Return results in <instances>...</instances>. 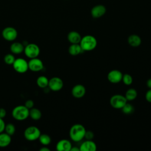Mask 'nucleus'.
Returning <instances> with one entry per match:
<instances>
[{"label": "nucleus", "instance_id": "nucleus-2", "mask_svg": "<svg viewBox=\"0 0 151 151\" xmlns=\"http://www.w3.org/2000/svg\"><path fill=\"white\" fill-rule=\"evenodd\" d=\"M79 44L84 51H89L96 48L97 45V41L94 36L87 35L81 38Z\"/></svg>", "mask_w": 151, "mask_h": 151}, {"label": "nucleus", "instance_id": "nucleus-12", "mask_svg": "<svg viewBox=\"0 0 151 151\" xmlns=\"http://www.w3.org/2000/svg\"><path fill=\"white\" fill-rule=\"evenodd\" d=\"M106 12V8L103 5H97L91 9V15L94 18H99L103 16Z\"/></svg>", "mask_w": 151, "mask_h": 151}, {"label": "nucleus", "instance_id": "nucleus-13", "mask_svg": "<svg viewBox=\"0 0 151 151\" xmlns=\"http://www.w3.org/2000/svg\"><path fill=\"white\" fill-rule=\"evenodd\" d=\"M86 94L85 87L80 84L75 85L71 89V94L75 98H81Z\"/></svg>", "mask_w": 151, "mask_h": 151}, {"label": "nucleus", "instance_id": "nucleus-19", "mask_svg": "<svg viewBox=\"0 0 151 151\" xmlns=\"http://www.w3.org/2000/svg\"><path fill=\"white\" fill-rule=\"evenodd\" d=\"M11 142V137L5 132L0 133V147H5L9 145Z\"/></svg>", "mask_w": 151, "mask_h": 151}, {"label": "nucleus", "instance_id": "nucleus-21", "mask_svg": "<svg viewBox=\"0 0 151 151\" xmlns=\"http://www.w3.org/2000/svg\"><path fill=\"white\" fill-rule=\"evenodd\" d=\"M29 116L34 120H38L41 119L42 113L38 109L32 107L29 110Z\"/></svg>", "mask_w": 151, "mask_h": 151}, {"label": "nucleus", "instance_id": "nucleus-25", "mask_svg": "<svg viewBox=\"0 0 151 151\" xmlns=\"http://www.w3.org/2000/svg\"><path fill=\"white\" fill-rule=\"evenodd\" d=\"M122 112L126 114H132L134 111V107L129 103H126V104L121 109Z\"/></svg>", "mask_w": 151, "mask_h": 151}, {"label": "nucleus", "instance_id": "nucleus-14", "mask_svg": "<svg viewBox=\"0 0 151 151\" xmlns=\"http://www.w3.org/2000/svg\"><path fill=\"white\" fill-rule=\"evenodd\" d=\"M71 147V143L67 139H61L56 144V149L58 151H70Z\"/></svg>", "mask_w": 151, "mask_h": 151}, {"label": "nucleus", "instance_id": "nucleus-23", "mask_svg": "<svg viewBox=\"0 0 151 151\" xmlns=\"http://www.w3.org/2000/svg\"><path fill=\"white\" fill-rule=\"evenodd\" d=\"M137 96V92L136 89L133 88H129L125 93V97L127 101H133L136 99Z\"/></svg>", "mask_w": 151, "mask_h": 151}, {"label": "nucleus", "instance_id": "nucleus-29", "mask_svg": "<svg viewBox=\"0 0 151 151\" xmlns=\"http://www.w3.org/2000/svg\"><path fill=\"white\" fill-rule=\"evenodd\" d=\"M94 133L91 130H86L84 134V138L86 140H92L94 137Z\"/></svg>", "mask_w": 151, "mask_h": 151}, {"label": "nucleus", "instance_id": "nucleus-10", "mask_svg": "<svg viewBox=\"0 0 151 151\" xmlns=\"http://www.w3.org/2000/svg\"><path fill=\"white\" fill-rule=\"evenodd\" d=\"M64 86L62 79L58 77H54L49 80L48 87L53 91H58L61 90Z\"/></svg>", "mask_w": 151, "mask_h": 151}, {"label": "nucleus", "instance_id": "nucleus-28", "mask_svg": "<svg viewBox=\"0 0 151 151\" xmlns=\"http://www.w3.org/2000/svg\"><path fill=\"white\" fill-rule=\"evenodd\" d=\"M122 81L123 82V83L125 85L129 86L132 84V83H133V78L130 74H123Z\"/></svg>", "mask_w": 151, "mask_h": 151}, {"label": "nucleus", "instance_id": "nucleus-34", "mask_svg": "<svg viewBox=\"0 0 151 151\" xmlns=\"http://www.w3.org/2000/svg\"><path fill=\"white\" fill-rule=\"evenodd\" d=\"M146 85L147 87L149 88H151V78H149L146 81Z\"/></svg>", "mask_w": 151, "mask_h": 151}, {"label": "nucleus", "instance_id": "nucleus-17", "mask_svg": "<svg viewBox=\"0 0 151 151\" xmlns=\"http://www.w3.org/2000/svg\"><path fill=\"white\" fill-rule=\"evenodd\" d=\"M128 44L132 47H137L142 43L140 37L136 34H132L127 38Z\"/></svg>", "mask_w": 151, "mask_h": 151}, {"label": "nucleus", "instance_id": "nucleus-8", "mask_svg": "<svg viewBox=\"0 0 151 151\" xmlns=\"http://www.w3.org/2000/svg\"><path fill=\"white\" fill-rule=\"evenodd\" d=\"M2 36L4 40L8 41H13L17 38L18 36V32L15 28L7 27L2 30Z\"/></svg>", "mask_w": 151, "mask_h": 151}, {"label": "nucleus", "instance_id": "nucleus-33", "mask_svg": "<svg viewBox=\"0 0 151 151\" xmlns=\"http://www.w3.org/2000/svg\"><path fill=\"white\" fill-rule=\"evenodd\" d=\"M6 114V111L5 109L0 108V118L4 119Z\"/></svg>", "mask_w": 151, "mask_h": 151}, {"label": "nucleus", "instance_id": "nucleus-16", "mask_svg": "<svg viewBox=\"0 0 151 151\" xmlns=\"http://www.w3.org/2000/svg\"><path fill=\"white\" fill-rule=\"evenodd\" d=\"M81 35L77 31H70L67 35V39L71 44H79L81 40Z\"/></svg>", "mask_w": 151, "mask_h": 151}, {"label": "nucleus", "instance_id": "nucleus-1", "mask_svg": "<svg viewBox=\"0 0 151 151\" xmlns=\"http://www.w3.org/2000/svg\"><path fill=\"white\" fill-rule=\"evenodd\" d=\"M86 131V130L84 126L81 124H75L70 129V137L74 142H80L84 138Z\"/></svg>", "mask_w": 151, "mask_h": 151}, {"label": "nucleus", "instance_id": "nucleus-26", "mask_svg": "<svg viewBox=\"0 0 151 151\" xmlns=\"http://www.w3.org/2000/svg\"><path fill=\"white\" fill-rule=\"evenodd\" d=\"M4 131L5 132V133H6L7 134H8L9 135H10L11 136L15 132V126L12 123H9L5 124V127Z\"/></svg>", "mask_w": 151, "mask_h": 151}, {"label": "nucleus", "instance_id": "nucleus-4", "mask_svg": "<svg viewBox=\"0 0 151 151\" xmlns=\"http://www.w3.org/2000/svg\"><path fill=\"white\" fill-rule=\"evenodd\" d=\"M40 134L41 132L40 129L35 126H31L27 127L24 132L25 138L28 141H34L38 139Z\"/></svg>", "mask_w": 151, "mask_h": 151}, {"label": "nucleus", "instance_id": "nucleus-15", "mask_svg": "<svg viewBox=\"0 0 151 151\" xmlns=\"http://www.w3.org/2000/svg\"><path fill=\"white\" fill-rule=\"evenodd\" d=\"M79 148L80 151H96L97 145L92 140H87L81 144Z\"/></svg>", "mask_w": 151, "mask_h": 151}, {"label": "nucleus", "instance_id": "nucleus-36", "mask_svg": "<svg viewBox=\"0 0 151 151\" xmlns=\"http://www.w3.org/2000/svg\"><path fill=\"white\" fill-rule=\"evenodd\" d=\"M40 151H50V149L48 148L46 146H44V147H42L40 149Z\"/></svg>", "mask_w": 151, "mask_h": 151}, {"label": "nucleus", "instance_id": "nucleus-5", "mask_svg": "<svg viewBox=\"0 0 151 151\" xmlns=\"http://www.w3.org/2000/svg\"><path fill=\"white\" fill-rule=\"evenodd\" d=\"M24 52L28 58L31 59L38 57L40 53V49L36 44L29 43L24 47Z\"/></svg>", "mask_w": 151, "mask_h": 151}, {"label": "nucleus", "instance_id": "nucleus-22", "mask_svg": "<svg viewBox=\"0 0 151 151\" xmlns=\"http://www.w3.org/2000/svg\"><path fill=\"white\" fill-rule=\"evenodd\" d=\"M48 81H49L48 78L44 76H41L38 77L36 80L37 85L39 87L42 88H44L48 87Z\"/></svg>", "mask_w": 151, "mask_h": 151}, {"label": "nucleus", "instance_id": "nucleus-7", "mask_svg": "<svg viewBox=\"0 0 151 151\" xmlns=\"http://www.w3.org/2000/svg\"><path fill=\"white\" fill-rule=\"evenodd\" d=\"M12 67L16 72L20 74L25 73L29 70L28 62L22 58H15Z\"/></svg>", "mask_w": 151, "mask_h": 151}, {"label": "nucleus", "instance_id": "nucleus-6", "mask_svg": "<svg viewBox=\"0 0 151 151\" xmlns=\"http://www.w3.org/2000/svg\"><path fill=\"white\" fill-rule=\"evenodd\" d=\"M127 103L124 96L121 94H114L110 99V104L114 109H122Z\"/></svg>", "mask_w": 151, "mask_h": 151}, {"label": "nucleus", "instance_id": "nucleus-31", "mask_svg": "<svg viewBox=\"0 0 151 151\" xmlns=\"http://www.w3.org/2000/svg\"><path fill=\"white\" fill-rule=\"evenodd\" d=\"M5 123L3 119L0 118V133L2 132H4L5 130Z\"/></svg>", "mask_w": 151, "mask_h": 151}, {"label": "nucleus", "instance_id": "nucleus-30", "mask_svg": "<svg viewBox=\"0 0 151 151\" xmlns=\"http://www.w3.org/2000/svg\"><path fill=\"white\" fill-rule=\"evenodd\" d=\"M34 103L33 101V100H27L25 103V104L24 106L28 108L29 110L32 107H34Z\"/></svg>", "mask_w": 151, "mask_h": 151}, {"label": "nucleus", "instance_id": "nucleus-20", "mask_svg": "<svg viewBox=\"0 0 151 151\" xmlns=\"http://www.w3.org/2000/svg\"><path fill=\"white\" fill-rule=\"evenodd\" d=\"M68 52L71 55H77L84 52L80 44H71L68 47Z\"/></svg>", "mask_w": 151, "mask_h": 151}, {"label": "nucleus", "instance_id": "nucleus-3", "mask_svg": "<svg viewBox=\"0 0 151 151\" xmlns=\"http://www.w3.org/2000/svg\"><path fill=\"white\" fill-rule=\"evenodd\" d=\"M29 110L24 105H19L12 109V116L14 119L22 121L29 117Z\"/></svg>", "mask_w": 151, "mask_h": 151}, {"label": "nucleus", "instance_id": "nucleus-18", "mask_svg": "<svg viewBox=\"0 0 151 151\" xmlns=\"http://www.w3.org/2000/svg\"><path fill=\"white\" fill-rule=\"evenodd\" d=\"M24 45L19 42H14L10 46V50L13 54H20L24 52Z\"/></svg>", "mask_w": 151, "mask_h": 151}, {"label": "nucleus", "instance_id": "nucleus-24", "mask_svg": "<svg viewBox=\"0 0 151 151\" xmlns=\"http://www.w3.org/2000/svg\"><path fill=\"white\" fill-rule=\"evenodd\" d=\"M38 140L40 143L44 146L48 145L51 141L50 136L47 134H41L38 138Z\"/></svg>", "mask_w": 151, "mask_h": 151}, {"label": "nucleus", "instance_id": "nucleus-9", "mask_svg": "<svg viewBox=\"0 0 151 151\" xmlns=\"http://www.w3.org/2000/svg\"><path fill=\"white\" fill-rule=\"evenodd\" d=\"M28 69L33 72H38L44 68V64L38 57L31 58L28 62Z\"/></svg>", "mask_w": 151, "mask_h": 151}, {"label": "nucleus", "instance_id": "nucleus-11", "mask_svg": "<svg viewBox=\"0 0 151 151\" xmlns=\"http://www.w3.org/2000/svg\"><path fill=\"white\" fill-rule=\"evenodd\" d=\"M123 77L122 73L118 70H112L107 74V79L111 83L116 84L122 81Z\"/></svg>", "mask_w": 151, "mask_h": 151}, {"label": "nucleus", "instance_id": "nucleus-35", "mask_svg": "<svg viewBox=\"0 0 151 151\" xmlns=\"http://www.w3.org/2000/svg\"><path fill=\"white\" fill-rule=\"evenodd\" d=\"M70 151H80V148L76 146H74V147H71Z\"/></svg>", "mask_w": 151, "mask_h": 151}, {"label": "nucleus", "instance_id": "nucleus-27", "mask_svg": "<svg viewBox=\"0 0 151 151\" xmlns=\"http://www.w3.org/2000/svg\"><path fill=\"white\" fill-rule=\"evenodd\" d=\"M15 60V58L12 53L7 54L4 57V61L5 63H6L8 65H12Z\"/></svg>", "mask_w": 151, "mask_h": 151}, {"label": "nucleus", "instance_id": "nucleus-32", "mask_svg": "<svg viewBox=\"0 0 151 151\" xmlns=\"http://www.w3.org/2000/svg\"><path fill=\"white\" fill-rule=\"evenodd\" d=\"M145 99L147 101L151 103V88H149V90L146 93Z\"/></svg>", "mask_w": 151, "mask_h": 151}]
</instances>
